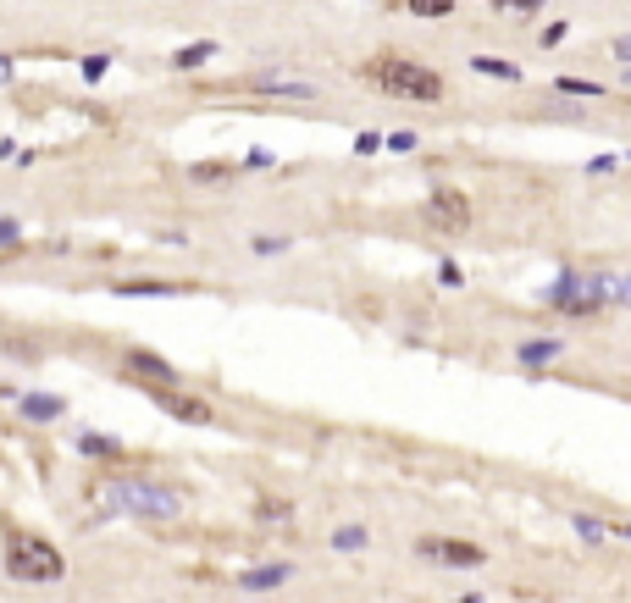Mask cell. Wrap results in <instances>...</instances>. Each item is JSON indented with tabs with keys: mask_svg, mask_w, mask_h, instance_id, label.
Instances as JSON below:
<instances>
[{
	"mask_svg": "<svg viewBox=\"0 0 631 603\" xmlns=\"http://www.w3.org/2000/svg\"><path fill=\"white\" fill-rule=\"evenodd\" d=\"M0 570L12 581H23V587H45V581L67 576V559H61V548L50 543V537L6 526V537H0Z\"/></svg>",
	"mask_w": 631,
	"mask_h": 603,
	"instance_id": "6da1fadb",
	"label": "cell"
},
{
	"mask_svg": "<svg viewBox=\"0 0 631 603\" xmlns=\"http://www.w3.org/2000/svg\"><path fill=\"white\" fill-rule=\"evenodd\" d=\"M360 72H366L377 89H388V95H399V100H416V106H438L443 100V78L438 72L421 67V61H410V56H393V50L371 56Z\"/></svg>",
	"mask_w": 631,
	"mask_h": 603,
	"instance_id": "7a4b0ae2",
	"label": "cell"
},
{
	"mask_svg": "<svg viewBox=\"0 0 631 603\" xmlns=\"http://www.w3.org/2000/svg\"><path fill=\"white\" fill-rule=\"evenodd\" d=\"M111 498L133 521H183V509H189V498L178 487H161V482H122L111 487Z\"/></svg>",
	"mask_w": 631,
	"mask_h": 603,
	"instance_id": "3957f363",
	"label": "cell"
},
{
	"mask_svg": "<svg viewBox=\"0 0 631 603\" xmlns=\"http://www.w3.org/2000/svg\"><path fill=\"white\" fill-rule=\"evenodd\" d=\"M416 554L427 565H449V570H482L488 565V548L471 543V537H416Z\"/></svg>",
	"mask_w": 631,
	"mask_h": 603,
	"instance_id": "277c9868",
	"label": "cell"
},
{
	"mask_svg": "<svg viewBox=\"0 0 631 603\" xmlns=\"http://www.w3.org/2000/svg\"><path fill=\"white\" fill-rule=\"evenodd\" d=\"M421 222H427L432 233H465V227H471V200H465L460 189H432L427 205H421Z\"/></svg>",
	"mask_w": 631,
	"mask_h": 603,
	"instance_id": "5b68a950",
	"label": "cell"
},
{
	"mask_svg": "<svg viewBox=\"0 0 631 603\" xmlns=\"http://www.w3.org/2000/svg\"><path fill=\"white\" fill-rule=\"evenodd\" d=\"M161 410L172 415V421H183V426H211L216 421V410H211V399H200V393H178V388H144Z\"/></svg>",
	"mask_w": 631,
	"mask_h": 603,
	"instance_id": "8992f818",
	"label": "cell"
},
{
	"mask_svg": "<svg viewBox=\"0 0 631 603\" xmlns=\"http://www.w3.org/2000/svg\"><path fill=\"white\" fill-rule=\"evenodd\" d=\"M122 371H128L133 382H144V388H178V366H172L167 355H155V349H128V355H122Z\"/></svg>",
	"mask_w": 631,
	"mask_h": 603,
	"instance_id": "52a82bcc",
	"label": "cell"
},
{
	"mask_svg": "<svg viewBox=\"0 0 631 603\" xmlns=\"http://www.w3.org/2000/svg\"><path fill=\"white\" fill-rule=\"evenodd\" d=\"M288 581H294V565H288V559H266V565L239 570V576H233V587L250 592V598H272V592L288 587Z\"/></svg>",
	"mask_w": 631,
	"mask_h": 603,
	"instance_id": "ba28073f",
	"label": "cell"
},
{
	"mask_svg": "<svg viewBox=\"0 0 631 603\" xmlns=\"http://www.w3.org/2000/svg\"><path fill=\"white\" fill-rule=\"evenodd\" d=\"M12 404L28 426H56L61 415H67V399H61V393H17Z\"/></svg>",
	"mask_w": 631,
	"mask_h": 603,
	"instance_id": "9c48e42d",
	"label": "cell"
},
{
	"mask_svg": "<svg viewBox=\"0 0 631 603\" xmlns=\"http://www.w3.org/2000/svg\"><path fill=\"white\" fill-rule=\"evenodd\" d=\"M78 454L95 465H117V460H128V443L106 438V432H78Z\"/></svg>",
	"mask_w": 631,
	"mask_h": 603,
	"instance_id": "30bf717a",
	"label": "cell"
},
{
	"mask_svg": "<svg viewBox=\"0 0 631 603\" xmlns=\"http://www.w3.org/2000/svg\"><path fill=\"white\" fill-rule=\"evenodd\" d=\"M111 294H122V299H172V294H189V283H155V277H122V283H111Z\"/></svg>",
	"mask_w": 631,
	"mask_h": 603,
	"instance_id": "8fae6325",
	"label": "cell"
},
{
	"mask_svg": "<svg viewBox=\"0 0 631 603\" xmlns=\"http://www.w3.org/2000/svg\"><path fill=\"white\" fill-rule=\"evenodd\" d=\"M560 355H565V343H560V338H526V343H515V360H521L526 371H543V366H554Z\"/></svg>",
	"mask_w": 631,
	"mask_h": 603,
	"instance_id": "7c38bea8",
	"label": "cell"
},
{
	"mask_svg": "<svg viewBox=\"0 0 631 603\" xmlns=\"http://www.w3.org/2000/svg\"><path fill=\"white\" fill-rule=\"evenodd\" d=\"M571 532L582 537V543H593V548L626 543V532H620V526H609V521H598V515H571Z\"/></svg>",
	"mask_w": 631,
	"mask_h": 603,
	"instance_id": "4fadbf2b",
	"label": "cell"
},
{
	"mask_svg": "<svg viewBox=\"0 0 631 603\" xmlns=\"http://www.w3.org/2000/svg\"><path fill=\"white\" fill-rule=\"evenodd\" d=\"M327 548H333V554H366V548H371V526H360V521H344V526H333V537H327Z\"/></svg>",
	"mask_w": 631,
	"mask_h": 603,
	"instance_id": "5bb4252c",
	"label": "cell"
},
{
	"mask_svg": "<svg viewBox=\"0 0 631 603\" xmlns=\"http://www.w3.org/2000/svg\"><path fill=\"white\" fill-rule=\"evenodd\" d=\"M211 56H222V45H216V39H194V45L172 50V67H178V72H194V67H205Z\"/></svg>",
	"mask_w": 631,
	"mask_h": 603,
	"instance_id": "9a60e30c",
	"label": "cell"
},
{
	"mask_svg": "<svg viewBox=\"0 0 631 603\" xmlns=\"http://www.w3.org/2000/svg\"><path fill=\"white\" fill-rule=\"evenodd\" d=\"M582 283H587V277H582V272H560V283H554V288H548V294H543V305L565 310V305H571V299H576V294H582Z\"/></svg>",
	"mask_w": 631,
	"mask_h": 603,
	"instance_id": "2e32d148",
	"label": "cell"
},
{
	"mask_svg": "<svg viewBox=\"0 0 631 603\" xmlns=\"http://www.w3.org/2000/svg\"><path fill=\"white\" fill-rule=\"evenodd\" d=\"M471 72H482V78H504V83H521V67H515V61H493V56H471Z\"/></svg>",
	"mask_w": 631,
	"mask_h": 603,
	"instance_id": "e0dca14e",
	"label": "cell"
},
{
	"mask_svg": "<svg viewBox=\"0 0 631 603\" xmlns=\"http://www.w3.org/2000/svg\"><path fill=\"white\" fill-rule=\"evenodd\" d=\"M255 89H261V95H294V100H310V95H316L310 83H288V78H255Z\"/></svg>",
	"mask_w": 631,
	"mask_h": 603,
	"instance_id": "ac0fdd59",
	"label": "cell"
},
{
	"mask_svg": "<svg viewBox=\"0 0 631 603\" xmlns=\"http://www.w3.org/2000/svg\"><path fill=\"white\" fill-rule=\"evenodd\" d=\"M410 17H427V23H438V17H454V0H405Z\"/></svg>",
	"mask_w": 631,
	"mask_h": 603,
	"instance_id": "d6986e66",
	"label": "cell"
},
{
	"mask_svg": "<svg viewBox=\"0 0 631 603\" xmlns=\"http://www.w3.org/2000/svg\"><path fill=\"white\" fill-rule=\"evenodd\" d=\"M255 515H261V521H294V498H261Z\"/></svg>",
	"mask_w": 631,
	"mask_h": 603,
	"instance_id": "ffe728a7",
	"label": "cell"
},
{
	"mask_svg": "<svg viewBox=\"0 0 631 603\" xmlns=\"http://www.w3.org/2000/svg\"><path fill=\"white\" fill-rule=\"evenodd\" d=\"M554 89H560V95H587V100H604V83H593V78H560Z\"/></svg>",
	"mask_w": 631,
	"mask_h": 603,
	"instance_id": "44dd1931",
	"label": "cell"
},
{
	"mask_svg": "<svg viewBox=\"0 0 631 603\" xmlns=\"http://www.w3.org/2000/svg\"><path fill=\"white\" fill-rule=\"evenodd\" d=\"M227 172H233V166H222V161H200V166H189V178H194V183H222Z\"/></svg>",
	"mask_w": 631,
	"mask_h": 603,
	"instance_id": "7402d4cb",
	"label": "cell"
},
{
	"mask_svg": "<svg viewBox=\"0 0 631 603\" xmlns=\"http://www.w3.org/2000/svg\"><path fill=\"white\" fill-rule=\"evenodd\" d=\"M421 144V133L416 128H405V133H388V139H382V150H393V155H410Z\"/></svg>",
	"mask_w": 631,
	"mask_h": 603,
	"instance_id": "603a6c76",
	"label": "cell"
},
{
	"mask_svg": "<svg viewBox=\"0 0 631 603\" xmlns=\"http://www.w3.org/2000/svg\"><path fill=\"white\" fill-rule=\"evenodd\" d=\"M250 249H255V255H283V249H294V238H283V233H261V238H250Z\"/></svg>",
	"mask_w": 631,
	"mask_h": 603,
	"instance_id": "cb8c5ba5",
	"label": "cell"
},
{
	"mask_svg": "<svg viewBox=\"0 0 631 603\" xmlns=\"http://www.w3.org/2000/svg\"><path fill=\"white\" fill-rule=\"evenodd\" d=\"M0 249H23V222L17 216H0Z\"/></svg>",
	"mask_w": 631,
	"mask_h": 603,
	"instance_id": "d4e9b609",
	"label": "cell"
},
{
	"mask_svg": "<svg viewBox=\"0 0 631 603\" xmlns=\"http://www.w3.org/2000/svg\"><path fill=\"white\" fill-rule=\"evenodd\" d=\"M548 0H493V12H543Z\"/></svg>",
	"mask_w": 631,
	"mask_h": 603,
	"instance_id": "484cf974",
	"label": "cell"
},
{
	"mask_svg": "<svg viewBox=\"0 0 631 603\" xmlns=\"http://www.w3.org/2000/svg\"><path fill=\"white\" fill-rule=\"evenodd\" d=\"M106 72H111V56H84V78L89 83H100Z\"/></svg>",
	"mask_w": 631,
	"mask_h": 603,
	"instance_id": "4316f807",
	"label": "cell"
},
{
	"mask_svg": "<svg viewBox=\"0 0 631 603\" xmlns=\"http://www.w3.org/2000/svg\"><path fill=\"white\" fill-rule=\"evenodd\" d=\"M377 150H382V133H371V128L355 133V155H377Z\"/></svg>",
	"mask_w": 631,
	"mask_h": 603,
	"instance_id": "83f0119b",
	"label": "cell"
},
{
	"mask_svg": "<svg viewBox=\"0 0 631 603\" xmlns=\"http://www.w3.org/2000/svg\"><path fill=\"white\" fill-rule=\"evenodd\" d=\"M438 283H443V288H465V272H460L454 261H443V266H438Z\"/></svg>",
	"mask_w": 631,
	"mask_h": 603,
	"instance_id": "f1b7e54d",
	"label": "cell"
},
{
	"mask_svg": "<svg viewBox=\"0 0 631 603\" xmlns=\"http://www.w3.org/2000/svg\"><path fill=\"white\" fill-rule=\"evenodd\" d=\"M12 72H17V67H12V56H0V83H12Z\"/></svg>",
	"mask_w": 631,
	"mask_h": 603,
	"instance_id": "f546056e",
	"label": "cell"
},
{
	"mask_svg": "<svg viewBox=\"0 0 631 603\" xmlns=\"http://www.w3.org/2000/svg\"><path fill=\"white\" fill-rule=\"evenodd\" d=\"M454 603H482V592H465V598H454Z\"/></svg>",
	"mask_w": 631,
	"mask_h": 603,
	"instance_id": "4dcf8cb0",
	"label": "cell"
}]
</instances>
